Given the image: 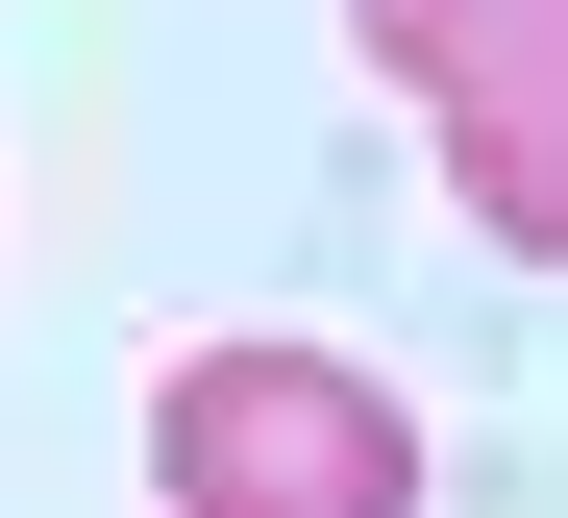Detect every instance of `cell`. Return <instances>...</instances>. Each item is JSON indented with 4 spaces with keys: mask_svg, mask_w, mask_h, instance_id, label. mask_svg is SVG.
<instances>
[{
    "mask_svg": "<svg viewBox=\"0 0 568 518\" xmlns=\"http://www.w3.org/2000/svg\"><path fill=\"white\" fill-rule=\"evenodd\" d=\"M149 494L173 518H420V395L371 346H297V322L173 346L149 370Z\"/></svg>",
    "mask_w": 568,
    "mask_h": 518,
    "instance_id": "6da1fadb",
    "label": "cell"
},
{
    "mask_svg": "<svg viewBox=\"0 0 568 518\" xmlns=\"http://www.w3.org/2000/svg\"><path fill=\"white\" fill-rule=\"evenodd\" d=\"M346 50L445 124L469 247H568V0H346Z\"/></svg>",
    "mask_w": 568,
    "mask_h": 518,
    "instance_id": "7a4b0ae2",
    "label": "cell"
}]
</instances>
